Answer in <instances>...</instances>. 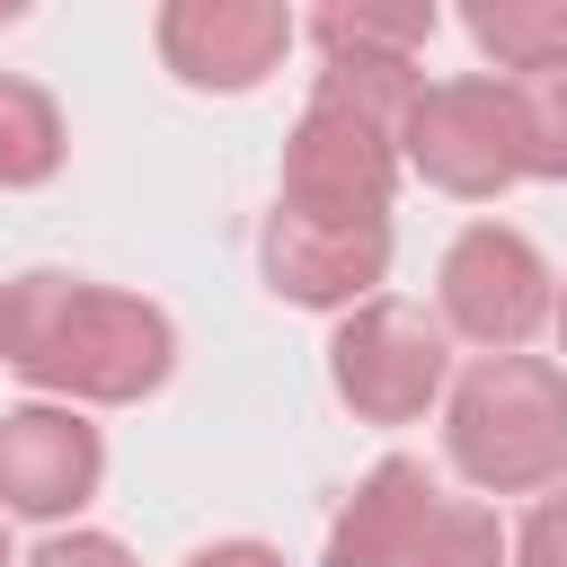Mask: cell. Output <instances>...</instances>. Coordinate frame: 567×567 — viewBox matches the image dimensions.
I'll use <instances>...</instances> for the list:
<instances>
[{
	"mask_svg": "<svg viewBox=\"0 0 567 567\" xmlns=\"http://www.w3.org/2000/svg\"><path fill=\"white\" fill-rule=\"evenodd\" d=\"M62 151H71V133H62L53 89H35L27 71H0V186L9 195L44 186L62 168Z\"/></svg>",
	"mask_w": 567,
	"mask_h": 567,
	"instance_id": "7c38bea8",
	"label": "cell"
},
{
	"mask_svg": "<svg viewBox=\"0 0 567 567\" xmlns=\"http://www.w3.org/2000/svg\"><path fill=\"white\" fill-rule=\"evenodd\" d=\"M461 27L496 62V80L540 71V62H567V0H470Z\"/></svg>",
	"mask_w": 567,
	"mask_h": 567,
	"instance_id": "8fae6325",
	"label": "cell"
},
{
	"mask_svg": "<svg viewBox=\"0 0 567 567\" xmlns=\"http://www.w3.org/2000/svg\"><path fill=\"white\" fill-rule=\"evenodd\" d=\"M408 567H505V523L487 514V505H443L434 514V532L416 540V558Z\"/></svg>",
	"mask_w": 567,
	"mask_h": 567,
	"instance_id": "9a60e30c",
	"label": "cell"
},
{
	"mask_svg": "<svg viewBox=\"0 0 567 567\" xmlns=\"http://www.w3.org/2000/svg\"><path fill=\"white\" fill-rule=\"evenodd\" d=\"M505 567H567V487H549L523 514V532L505 540Z\"/></svg>",
	"mask_w": 567,
	"mask_h": 567,
	"instance_id": "2e32d148",
	"label": "cell"
},
{
	"mask_svg": "<svg viewBox=\"0 0 567 567\" xmlns=\"http://www.w3.org/2000/svg\"><path fill=\"white\" fill-rule=\"evenodd\" d=\"M0 363L62 408H133L177 372V328L142 292L27 266L0 284Z\"/></svg>",
	"mask_w": 567,
	"mask_h": 567,
	"instance_id": "6da1fadb",
	"label": "cell"
},
{
	"mask_svg": "<svg viewBox=\"0 0 567 567\" xmlns=\"http://www.w3.org/2000/svg\"><path fill=\"white\" fill-rule=\"evenodd\" d=\"M443 452L478 496L567 487V372L549 354H478L443 390Z\"/></svg>",
	"mask_w": 567,
	"mask_h": 567,
	"instance_id": "7a4b0ae2",
	"label": "cell"
},
{
	"mask_svg": "<svg viewBox=\"0 0 567 567\" xmlns=\"http://www.w3.org/2000/svg\"><path fill=\"white\" fill-rule=\"evenodd\" d=\"M434 292H443V328H452V337H470L478 354H523V337L549 319L558 275H549V257H540L523 230L470 221V230L443 248Z\"/></svg>",
	"mask_w": 567,
	"mask_h": 567,
	"instance_id": "5b68a950",
	"label": "cell"
},
{
	"mask_svg": "<svg viewBox=\"0 0 567 567\" xmlns=\"http://www.w3.org/2000/svg\"><path fill=\"white\" fill-rule=\"evenodd\" d=\"M443 505H452V496H443V478H434L425 461H408V452L372 461L363 487H354V496L337 505V523H328V567H408Z\"/></svg>",
	"mask_w": 567,
	"mask_h": 567,
	"instance_id": "30bf717a",
	"label": "cell"
},
{
	"mask_svg": "<svg viewBox=\"0 0 567 567\" xmlns=\"http://www.w3.org/2000/svg\"><path fill=\"white\" fill-rule=\"evenodd\" d=\"M549 328H558V354H567V284L549 292Z\"/></svg>",
	"mask_w": 567,
	"mask_h": 567,
	"instance_id": "d6986e66",
	"label": "cell"
},
{
	"mask_svg": "<svg viewBox=\"0 0 567 567\" xmlns=\"http://www.w3.org/2000/svg\"><path fill=\"white\" fill-rule=\"evenodd\" d=\"M292 35H301V18L284 0H168L151 18L159 62L204 97H248L266 71H284Z\"/></svg>",
	"mask_w": 567,
	"mask_h": 567,
	"instance_id": "ba28073f",
	"label": "cell"
},
{
	"mask_svg": "<svg viewBox=\"0 0 567 567\" xmlns=\"http://www.w3.org/2000/svg\"><path fill=\"white\" fill-rule=\"evenodd\" d=\"M390 186H399V133L310 89V106L284 133L275 204L284 213H390Z\"/></svg>",
	"mask_w": 567,
	"mask_h": 567,
	"instance_id": "8992f818",
	"label": "cell"
},
{
	"mask_svg": "<svg viewBox=\"0 0 567 567\" xmlns=\"http://www.w3.org/2000/svg\"><path fill=\"white\" fill-rule=\"evenodd\" d=\"M399 168H416L434 195H461V204L505 195L523 177V133H514L505 80L496 71L425 80V97L408 106V133H399Z\"/></svg>",
	"mask_w": 567,
	"mask_h": 567,
	"instance_id": "277c9868",
	"label": "cell"
},
{
	"mask_svg": "<svg viewBox=\"0 0 567 567\" xmlns=\"http://www.w3.org/2000/svg\"><path fill=\"white\" fill-rule=\"evenodd\" d=\"M266 284L301 310H363L390 275V213H266L257 230Z\"/></svg>",
	"mask_w": 567,
	"mask_h": 567,
	"instance_id": "52a82bcc",
	"label": "cell"
},
{
	"mask_svg": "<svg viewBox=\"0 0 567 567\" xmlns=\"http://www.w3.org/2000/svg\"><path fill=\"white\" fill-rule=\"evenodd\" d=\"M505 106H514V133H523V177L567 186V62L514 71L505 80Z\"/></svg>",
	"mask_w": 567,
	"mask_h": 567,
	"instance_id": "5bb4252c",
	"label": "cell"
},
{
	"mask_svg": "<svg viewBox=\"0 0 567 567\" xmlns=\"http://www.w3.org/2000/svg\"><path fill=\"white\" fill-rule=\"evenodd\" d=\"M186 567H284V549H266V540H204Z\"/></svg>",
	"mask_w": 567,
	"mask_h": 567,
	"instance_id": "ac0fdd59",
	"label": "cell"
},
{
	"mask_svg": "<svg viewBox=\"0 0 567 567\" xmlns=\"http://www.w3.org/2000/svg\"><path fill=\"white\" fill-rule=\"evenodd\" d=\"M0 567H18V558H9V514H0Z\"/></svg>",
	"mask_w": 567,
	"mask_h": 567,
	"instance_id": "ffe728a7",
	"label": "cell"
},
{
	"mask_svg": "<svg viewBox=\"0 0 567 567\" xmlns=\"http://www.w3.org/2000/svg\"><path fill=\"white\" fill-rule=\"evenodd\" d=\"M434 27H443L434 0H399V9H363V0L346 9V0H337V9H310V18H301V35H310L319 53H390V62H416V53L434 44Z\"/></svg>",
	"mask_w": 567,
	"mask_h": 567,
	"instance_id": "4fadbf2b",
	"label": "cell"
},
{
	"mask_svg": "<svg viewBox=\"0 0 567 567\" xmlns=\"http://www.w3.org/2000/svg\"><path fill=\"white\" fill-rule=\"evenodd\" d=\"M106 478V434L62 408V399H27L0 416V514L18 523H71Z\"/></svg>",
	"mask_w": 567,
	"mask_h": 567,
	"instance_id": "9c48e42d",
	"label": "cell"
},
{
	"mask_svg": "<svg viewBox=\"0 0 567 567\" xmlns=\"http://www.w3.org/2000/svg\"><path fill=\"white\" fill-rule=\"evenodd\" d=\"M328 390L363 416V425H416L443 390H452V346L443 319H425L399 292H372L363 310L337 319L328 337Z\"/></svg>",
	"mask_w": 567,
	"mask_h": 567,
	"instance_id": "3957f363",
	"label": "cell"
},
{
	"mask_svg": "<svg viewBox=\"0 0 567 567\" xmlns=\"http://www.w3.org/2000/svg\"><path fill=\"white\" fill-rule=\"evenodd\" d=\"M18 567H142L115 532H53V540H35Z\"/></svg>",
	"mask_w": 567,
	"mask_h": 567,
	"instance_id": "e0dca14e",
	"label": "cell"
}]
</instances>
